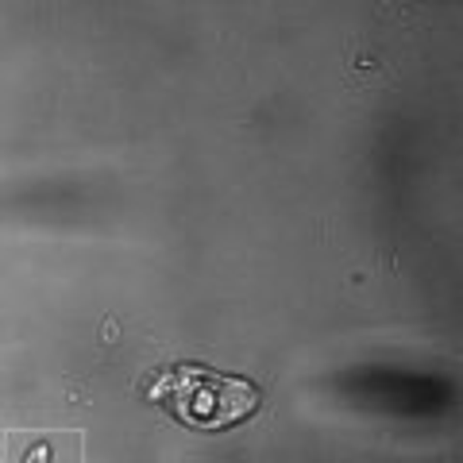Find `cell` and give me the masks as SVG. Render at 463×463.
<instances>
[{"label":"cell","mask_w":463,"mask_h":463,"mask_svg":"<svg viewBox=\"0 0 463 463\" xmlns=\"http://www.w3.org/2000/svg\"><path fill=\"white\" fill-rule=\"evenodd\" d=\"M151 398L178 421L201 432H221L259 410V386L240 374H221L201 364L170 367L155 379Z\"/></svg>","instance_id":"6da1fadb"},{"label":"cell","mask_w":463,"mask_h":463,"mask_svg":"<svg viewBox=\"0 0 463 463\" xmlns=\"http://www.w3.org/2000/svg\"><path fill=\"white\" fill-rule=\"evenodd\" d=\"M5 463H81V432H27L12 429Z\"/></svg>","instance_id":"7a4b0ae2"}]
</instances>
